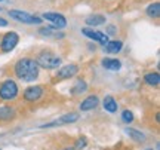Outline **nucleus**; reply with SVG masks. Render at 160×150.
I'll return each instance as SVG.
<instances>
[{
    "instance_id": "1",
    "label": "nucleus",
    "mask_w": 160,
    "mask_h": 150,
    "mask_svg": "<svg viewBox=\"0 0 160 150\" xmlns=\"http://www.w3.org/2000/svg\"><path fill=\"white\" fill-rule=\"evenodd\" d=\"M13 71L19 80L22 82H34L37 77H39L40 73V67L37 65L36 59L33 58H21L18 59L15 67H13Z\"/></svg>"
},
{
    "instance_id": "2",
    "label": "nucleus",
    "mask_w": 160,
    "mask_h": 150,
    "mask_svg": "<svg viewBox=\"0 0 160 150\" xmlns=\"http://www.w3.org/2000/svg\"><path fill=\"white\" fill-rule=\"evenodd\" d=\"M36 63L43 69H58L61 65V58L52 51H42L36 58Z\"/></svg>"
},
{
    "instance_id": "3",
    "label": "nucleus",
    "mask_w": 160,
    "mask_h": 150,
    "mask_svg": "<svg viewBox=\"0 0 160 150\" xmlns=\"http://www.w3.org/2000/svg\"><path fill=\"white\" fill-rule=\"evenodd\" d=\"M18 97V85L12 79L5 80L0 85V98L3 101H11Z\"/></svg>"
},
{
    "instance_id": "4",
    "label": "nucleus",
    "mask_w": 160,
    "mask_h": 150,
    "mask_svg": "<svg viewBox=\"0 0 160 150\" xmlns=\"http://www.w3.org/2000/svg\"><path fill=\"white\" fill-rule=\"evenodd\" d=\"M9 17L13 18V19H17L19 23H24V24H40L42 23V19L39 17H33V15H30L27 12H22V11H9Z\"/></svg>"
},
{
    "instance_id": "5",
    "label": "nucleus",
    "mask_w": 160,
    "mask_h": 150,
    "mask_svg": "<svg viewBox=\"0 0 160 150\" xmlns=\"http://www.w3.org/2000/svg\"><path fill=\"white\" fill-rule=\"evenodd\" d=\"M43 94H45V88L40 86V85H33L24 91V100L30 101V103H36L43 97Z\"/></svg>"
},
{
    "instance_id": "6",
    "label": "nucleus",
    "mask_w": 160,
    "mask_h": 150,
    "mask_svg": "<svg viewBox=\"0 0 160 150\" xmlns=\"http://www.w3.org/2000/svg\"><path fill=\"white\" fill-rule=\"evenodd\" d=\"M18 42H19V36L15 33V31H9V33H6L3 36V39H2V51L3 52H11L13 48L18 45Z\"/></svg>"
},
{
    "instance_id": "7",
    "label": "nucleus",
    "mask_w": 160,
    "mask_h": 150,
    "mask_svg": "<svg viewBox=\"0 0 160 150\" xmlns=\"http://www.w3.org/2000/svg\"><path fill=\"white\" fill-rule=\"evenodd\" d=\"M82 33H83L86 37L92 39V40L99 42V43H101V45H104V46L108 43V34L101 33V31H95V30L91 28V27H85V28L82 30Z\"/></svg>"
},
{
    "instance_id": "8",
    "label": "nucleus",
    "mask_w": 160,
    "mask_h": 150,
    "mask_svg": "<svg viewBox=\"0 0 160 150\" xmlns=\"http://www.w3.org/2000/svg\"><path fill=\"white\" fill-rule=\"evenodd\" d=\"M43 18L48 19L49 23H52L53 27H57V28H64L65 25H67V19L64 15L61 13H55V12H48V13H43Z\"/></svg>"
},
{
    "instance_id": "9",
    "label": "nucleus",
    "mask_w": 160,
    "mask_h": 150,
    "mask_svg": "<svg viewBox=\"0 0 160 150\" xmlns=\"http://www.w3.org/2000/svg\"><path fill=\"white\" fill-rule=\"evenodd\" d=\"M79 71V65L77 64H68V65H64L58 70L57 73V79H71L74 77Z\"/></svg>"
},
{
    "instance_id": "10",
    "label": "nucleus",
    "mask_w": 160,
    "mask_h": 150,
    "mask_svg": "<svg viewBox=\"0 0 160 150\" xmlns=\"http://www.w3.org/2000/svg\"><path fill=\"white\" fill-rule=\"evenodd\" d=\"M79 119V115L77 113H68V115L61 116L59 119L51 122V123H46V125H42V128H49V127H57V125H65V123H73Z\"/></svg>"
},
{
    "instance_id": "11",
    "label": "nucleus",
    "mask_w": 160,
    "mask_h": 150,
    "mask_svg": "<svg viewBox=\"0 0 160 150\" xmlns=\"http://www.w3.org/2000/svg\"><path fill=\"white\" fill-rule=\"evenodd\" d=\"M99 103V100H98L97 95H91V97H88L86 100H83L82 103H80V110L82 111H89V110L95 109Z\"/></svg>"
},
{
    "instance_id": "12",
    "label": "nucleus",
    "mask_w": 160,
    "mask_h": 150,
    "mask_svg": "<svg viewBox=\"0 0 160 150\" xmlns=\"http://www.w3.org/2000/svg\"><path fill=\"white\" fill-rule=\"evenodd\" d=\"M102 67L105 70H110V71H117L122 67V63L116 58H104L102 59Z\"/></svg>"
},
{
    "instance_id": "13",
    "label": "nucleus",
    "mask_w": 160,
    "mask_h": 150,
    "mask_svg": "<svg viewBox=\"0 0 160 150\" xmlns=\"http://www.w3.org/2000/svg\"><path fill=\"white\" fill-rule=\"evenodd\" d=\"M17 116V111L9 107V106H2L0 107V121H12L15 119Z\"/></svg>"
},
{
    "instance_id": "14",
    "label": "nucleus",
    "mask_w": 160,
    "mask_h": 150,
    "mask_svg": "<svg viewBox=\"0 0 160 150\" xmlns=\"http://www.w3.org/2000/svg\"><path fill=\"white\" fill-rule=\"evenodd\" d=\"M105 23V17L104 15H99V13H93L91 17L86 18V24L89 27H95V25H101V24Z\"/></svg>"
},
{
    "instance_id": "15",
    "label": "nucleus",
    "mask_w": 160,
    "mask_h": 150,
    "mask_svg": "<svg viewBox=\"0 0 160 150\" xmlns=\"http://www.w3.org/2000/svg\"><path fill=\"white\" fill-rule=\"evenodd\" d=\"M102 107L107 110V111H110V113H114V111H117V107H119V106H117V103H116V100L108 95V97L104 98Z\"/></svg>"
},
{
    "instance_id": "16",
    "label": "nucleus",
    "mask_w": 160,
    "mask_h": 150,
    "mask_svg": "<svg viewBox=\"0 0 160 150\" xmlns=\"http://www.w3.org/2000/svg\"><path fill=\"white\" fill-rule=\"evenodd\" d=\"M126 132H128V135H129L133 141H137V143H144V141H145V135H144L142 132H139L138 129H135V128H128Z\"/></svg>"
},
{
    "instance_id": "17",
    "label": "nucleus",
    "mask_w": 160,
    "mask_h": 150,
    "mask_svg": "<svg viewBox=\"0 0 160 150\" xmlns=\"http://www.w3.org/2000/svg\"><path fill=\"white\" fill-rule=\"evenodd\" d=\"M144 80L150 86H157L160 83V76H159V73H147V75L144 76Z\"/></svg>"
},
{
    "instance_id": "18",
    "label": "nucleus",
    "mask_w": 160,
    "mask_h": 150,
    "mask_svg": "<svg viewBox=\"0 0 160 150\" xmlns=\"http://www.w3.org/2000/svg\"><path fill=\"white\" fill-rule=\"evenodd\" d=\"M122 48H123V43L120 40L108 42V43L105 45V49H107V52H110V54H117V52L122 51Z\"/></svg>"
},
{
    "instance_id": "19",
    "label": "nucleus",
    "mask_w": 160,
    "mask_h": 150,
    "mask_svg": "<svg viewBox=\"0 0 160 150\" xmlns=\"http://www.w3.org/2000/svg\"><path fill=\"white\" fill-rule=\"evenodd\" d=\"M88 89V83L85 80H77L74 83V86L71 88V94L73 95H79V94H83Z\"/></svg>"
},
{
    "instance_id": "20",
    "label": "nucleus",
    "mask_w": 160,
    "mask_h": 150,
    "mask_svg": "<svg viewBox=\"0 0 160 150\" xmlns=\"http://www.w3.org/2000/svg\"><path fill=\"white\" fill-rule=\"evenodd\" d=\"M147 15L151 18H159L160 15V3L159 2H154L147 8Z\"/></svg>"
},
{
    "instance_id": "21",
    "label": "nucleus",
    "mask_w": 160,
    "mask_h": 150,
    "mask_svg": "<svg viewBox=\"0 0 160 150\" xmlns=\"http://www.w3.org/2000/svg\"><path fill=\"white\" fill-rule=\"evenodd\" d=\"M39 33H40V34H43V36H52V34H55L57 37H64L62 33H57V30H52V28H49V27H43V28H40Z\"/></svg>"
},
{
    "instance_id": "22",
    "label": "nucleus",
    "mask_w": 160,
    "mask_h": 150,
    "mask_svg": "<svg viewBox=\"0 0 160 150\" xmlns=\"http://www.w3.org/2000/svg\"><path fill=\"white\" fill-rule=\"evenodd\" d=\"M122 121L126 122V123H131L133 122V113L129 111V110H125L123 113H122Z\"/></svg>"
},
{
    "instance_id": "23",
    "label": "nucleus",
    "mask_w": 160,
    "mask_h": 150,
    "mask_svg": "<svg viewBox=\"0 0 160 150\" xmlns=\"http://www.w3.org/2000/svg\"><path fill=\"white\" fill-rule=\"evenodd\" d=\"M83 147H86V138L83 137V138H79L77 140V143H76V147H73L74 150H80L83 149Z\"/></svg>"
},
{
    "instance_id": "24",
    "label": "nucleus",
    "mask_w": 160,
    "mask_h": 150,
    "mask_svg": "<svg viewBox=\"0 0 160 150\" xmlns=\"http://www.w3.org/2000/svg\"><path fill=\"white\" fill-rule=\"evenodd\" d=\"M6 25H8V21L5 18H0V27H6Z\"/></svg>"
},
{
    "instance_id": "25",
    "label": "nucleus",
    "mask_w": 160,
    "mask_h": 150,
    "mask_svg": "<svg viewBox=\"0 0 160 150\" xmlns=\"http://www.w3.org/2000/svg\"><path fill=\"white\" fill-rule=\"evenodd\" d=\"M107 31H108L110 34H113V33H114V31H116V28H114V27H113V25H110L108 28H107Z\"/></svg>"
},
{
    "instance_id": "26",
    "label": "nucleus",
    "mask_w": 160,
    "mask_h": 150,
    "mask_svg": "<svg viewBox=\"0 0 160 150\" xmlns=\"http://www.w3.org/2000/svg\"><path fill=\"white\" fill-rule=\"evenodd\" d=\"M62 150H74L73 147H65V149H62Z\"/></svg>"
},
{
    "instance_id": "27",
    "label": "nucleus",
    "mask_w": 160,
    "mask_h": 150,
    "mask_svg": "<svg viewBox=\"0 0 160 150\" xmlns=\"http://www.w3.org/2000/svg\"><path fill=\"white\" fill-rule=\"evenodd\" d=\"M147 150H153V149H147Z\"/></svg>"
}]
</instances>
